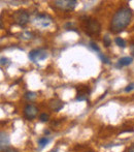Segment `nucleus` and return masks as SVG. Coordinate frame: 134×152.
Segmentation results:
<instances>
[{
	"instance_id": "ddd939ff",
	"label": "nucleus",
	"mask_w": 134,
	"mask_h": 152,
	"mask_svg": "<svg viewBox=\"0 0 134 152\" xmlns=\"http://www.w3.org/2000/svg\"><path fill=\"white\" fill-rule=\"evenodd\" d=\"M114 42H116L117 46H119L120 48H125V47H126V42H125L122 37H116Z\"/></svg>"
},
{
	"instance_id": "f257e3e1",
	"label": "nucleus",
	"mask_w": 134,
	"mask_h": 152,
	"mask_svg": "<svg viewBox=\"0 0 134 152\" xmlns=\"http://www.w3.org/2000/svg\"><path fill=\"white\" fill-rule=\"evenodd\" d=\"M132 20V10L129 7H121L114 12L109 24V30L112 33H119L123 31Z\"/></svg>"
},
{
	"instance_id": "412c9836",
	"label": "nucleus",
	"mask_w": 134,
	"mask_h": 152,
	"mask_svg": "<svg viewBox=\"0 0 134 152\" xmlns=\"http://www.w3.org/2000/svg\"><path fill=\"white\" fill-rule=\"evenodd\" d=\"M6 64H7V59L1 57V65H6Z\"/></svg>"
},
{
	"instance_id": "aec40b11",
	"label": "nucleus",
	"mask_w": 134,
	"mask_h": 152,
	"mask_svg": "<svg viewBox=\"0 0 134 152\" xmlns=\"http://www.w3.org/2000/svg\"><path fill=\"white\" fill-rule=\"evenodd\" d=\"M134 90V83H130V84L128 85V86L125 88V91L126 92H130V91H132Z\"/></svg>"
},
{
	"instance_id": "9b49d317",
	"label": "nucleus",
	"mask_w": 134,
	"mask_h": 152,
	"mask_svg": "<svg viewBox=\"0 0 134 152\" xmlns=\"http://www.w3.org/2000/svg\"><path fill=\"white\" fill-rule=\"evenodd\" d=\"M50 141H51L50 139L46 138V137H44V138H40L39 140H38V146H39V149H42L43 147H46V145L50 143Z\"/></svg>"
},
{
	"instance_id": "6e6552de",
	"label": "nucleus",
	"mask_w": 134,
	"mask_h": 152,
	"mask_svg": "<svg viewBox=\"0 0 134 152\" xmlns=\"http://www.w3.org/2000/svg\"><path fill=\"white\" fill-rule=\"evenodd\" d=\"M0 136V149L1 151H5L7 148H9V137L4 132H1Z\"/></svg>"
},
{
	"instance_id": "393cba45",
	"label": "nucleus",
	"mask_w": 134,
	"mask_h": 152,
	"mask_svg": "<svg viewBox=\"0 0 134 152\" xmlns=\"http://www.w3.org/2000/svg\"><path fill=\"white\" fill-rule=\"evenodd\" d=\"M89 152H92V151H89Z\"/></svg>"
},
{
	"instance_id": "39448f33",
	"label": "nucleus",
	"mask_w": 134,
	"mask_h": 152,
	"mask_svg": "<svg viewBox=\"0 0 134 152\" xmlns=\"http://www.w3.org/2000/svg\"><path fill=\"white\" fill-rule=\"evenodd\" d=\"M28 57L33 62L42 61L48 57V52L44 50H41V49H34V50L29 52Z\"/></svg>"
},
{
	"instance_id": "b1692460",
	"label": "nucleus",
	"mask_w": 134,
	"mask_h": 152,
	"mask_svg": "<svg viewBox=\"0 0 134 152\" xmlns=\"http://www.w3.org/2000/svg\"><path fill=\"white\" fill-rule=\"evenodd\" d=\"M50 152H57V150H52V151H50Z\"/></svg>"
},
{
	"instance_id": "a211bd4d",
	"label": "nucleus",
	"mask_w": 134,
	"mask_h": 152,
	"mask_svg": "<svg viewBox=\"0 0 134 152\" xmlns=\"http://www.w3.org/2000/svg\"><path fill=\"white\" fill-rule=\"evenodd\" d=\"M87 98H88L87 97V94L85 93V94H78L75 99L78 100V102H83V100H87Z\"/></svg>"
},
{
	"instance_id": "20e7f679",
	"label": "nucleus",
	"mask_w": 134,
	"mask_h": 152,
	"mask_svg": "<svg viewBox=\"0 0 134 152\" xmlns=\"http://www.w3.org/2000/svg\"><path fill=\"white\" fill-rule=\"evenodd\" d=\"M78 2L75 0H56L54 1V5L57 8L61 10H65V12H70L73 10L76 6Z\"/></svg>"
},
{
	"instance_id": "423d86ee",
	"label": "nucleus",
	"mask_w": 134,
	"mask_h": 152,
	"mask_svg": "<svg viewBox=\"0 0 134 152\" xmlns=\"http://www.w3.org/2000/svg\"><path fill=\"white\" fill-rule=\"evenodd\" d=\"M35 24L40 27H48L52 22V18L46 14H38L35 17Z\"/></svg>"
},
{
	"instance_id": "5701e85b",
	"label": "nucleus",
	"mask_w": 134,
	"mask_h": 152,
	"mask_svg": "<svg viewBox=\"0 0 134 152\" xmlns=\"http://www.w3.org/2000/svg\"><path fill=\"white\" fill-rule=\"evenodd\" d=\"M130 52H131V54H132V56H134V45H132V46H131Z\"/></svg>"
},
{
	"instance_id": "f3484780",
	"label": "nucleus",
	"mask_w": 134,
	"mask_h": 152,
	"mask_svg": "<svg viewBox=\"0 0 134 152\" xmlns=\"http://www.w3.org/2000/svg\"><path fill=\"white\" fill-rule=\"evenodd\" d=\"M90 47H91V49H92V50L96 51V52H100V48H99V47L97 46V44H95L94 42H90Z\"/></svg>"
},
{
	"instance_id": "6ab92c4d",
	"label": "nucleus",
	"mask_w": 134,
	"mask_h": 152,
	"mask_svg": "<svg viewBox=\"0 0 134 152\" xmlns=\"http://www.w3.org/2000/svg\"><path fill=\"white\" fill-rule=\"evenodd\" d=\"M21 36H22V38H24V39H31V38H32V34H31L30 32H24Z\"/></svg>"
},
{
	"instance_id": "f8f14e48",
	"label": "nucleus",
	"mask_w": 134,
	"mask_h": 152,
	"mask_svg": "<svg viewBox=\"0 0 134 152\" xmlns=\"http://www.w3.org/2000/svg\"><path fill=\"white\" fill-rule=\"evenodd\" d=\"M24 97H25V99L29 100V102H32V100H34L36 98V93L32 91H27L26 93L24 94Z\"/></svg>"
},
{
	"instance_id": "0eeeda50",
	"label": "nucleus",
	"mask_w": 134,
	"mask_h": 152,
	"mask_svg": "<svg viewBox=\"0 0 134 152\" xmlns=\"http://www.w3.org/2000/svg\"><path fill=\"white\" fill-rule=\"evenodd\" d=\"M38 113V109L36 108L34 104H26L24 108V116L26 119L28 120H32V119L35 118L37 116Z\"/></svg>"
},
{
	"instance_id": "2eb2a0df",
	"label": "nucleus",
	"mask_w": 134,
	"mask_h": 152,
	"mask_svg": "<svg viewBox=\"0 0 134 152\" xmlns=\"http://www.w3.org/2000/svg\"><path fill=\"white\" fill-rule=\"evenodd\" d=\"M49 118H50V116H49V114H46V113H42V114H40V116H39V120L41 122L49 121Z\"/></svg>"
},
{
	"instance_id": "1a4fd4ad",
	"label": "nucleus",
	"mask_w": 134,
	"mask_h": 152,
	"mask_svg": "<svg viewBox=\"0 0 134 152\" xmlns=\"http://www.w3.org/2000/svg\"><path fill=\"white\" fill-rule=\"evenodd\" d=\"M64 106V102L62 100L58 99V98H55V99H51L50 100V107L52 110H54L55 112H59L61 109Z\"/></svg>"
},
{
	"instance_id": "4be33fe9",
	"label": "nucleus",
	"mask_w": 134,
	"mask_h": 152,
	"mask_svg": "<svg viewBox=\"0 0 134 152\" xmlns=\"http://www.w3.org/2000/svg\"><path fill=\"white\" fill-rule=\"evenodd\" d=\"M127 152H134V144L132 145V146L129 147V149H128V151H127Z\"/></svg>"
},
{
	"instance_id": "4468645a",
	"label": "nucleus",
	"mask_w": 134,
	"mask_h": 152,
	"mask_svg": "<svg viewBox=\"0 0 134 152\" xmlns=\"http://www.w3.org/2000/svg\"><path fill=\"white\" fill-rule=\"evenodd\" d=\"M103 44H104V46H105L106 48L110 46V44H112V39H110V37L108 35H105L103 37Z\"/></svg>"
},
{
	"instance_id": "9d476101",
	"label": "nucleus",
	"mask_w": 134,
	"mask_h": 152,
	"mask_svg": "<svg viewBox=\"0 0 134 152\" xmlns=\"http://www.w3.org/2000/svg\"><path fill=\"white\" fill-rule=\"evenodd\" d=\"M132 62H133L132 57L126 56V57H122V58L119 59L118 63H119V65H120V66H127V65H130Z\"/></svg>"
},
{
	"instance_id": "f03ea898",
	"label": "nucleus",
	"mask_w": 134,
	"mask_h": 152,
	"mask_svg": "<svg viewBox=\"0 0 134 152\" xmlns=\"http://www.w3.org/2000/svg\"><path fill=\"white\" fill-rule=\"evenodd\" d=\"M83 27L84 30L88 35H98L101 31V26L99 22L94 18L91 17H85L83 18Z\"/></svg>"
},
{
	"instance_id": "7ed1b4c3",
	"label": "nucleus",
	"mask_w": 134,
	"mask_h": 152,
	"mask_svg": "<svg viewBox=\"0 0 134 152\" xmlns=\"http://www.w3.org/2000/svg\"><path fill=\"white\" fill-rule=\"evenodd\" d=\"M12 19H14V22L17 25H19V26H25L29 22V20H30V17H29V14L27 10H21L14 12Z\"/></svg>"
},
{
	"instance_id": "dca6fc26",
	"label": "nucleus",
	"mask_w": 134,
	"mask_h": 152,
	"mask_svg": "<svg viewBox=\"0 0 134 152\" xmlns=\"http://www.w3.org/2000/svg\"><path fill=\"white\" fill-rule=\"evenodd\" d=\"M99 57H100V59L104 62V63H106V64H109L110 63L109 58H108V57H106L104 54H99Z\"/></svg>"
}]
</instances>
